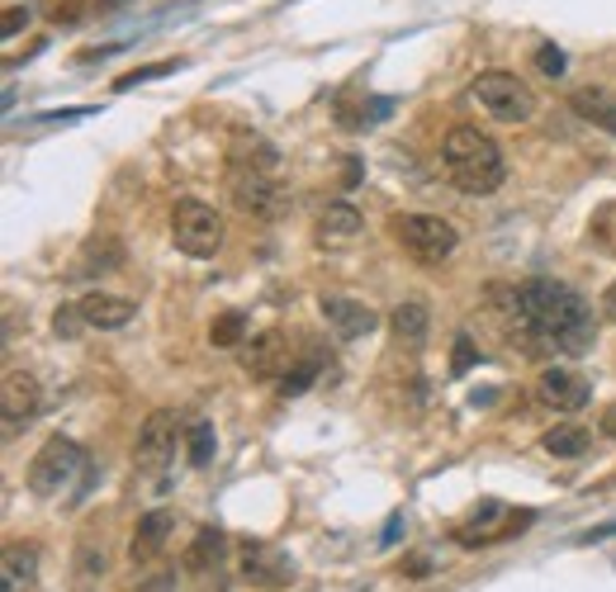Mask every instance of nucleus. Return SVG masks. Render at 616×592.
Masks as SVG:
<instances>
[{"label":"nucleus","mask_w":616,"mask_h":592,"mask_svg":"<svg viewBox=\"0 0 616 592\" xmlns=\"http://www.w3.org/2000/svg\"><path fill=\"white\" fill-rule=\"evenodd\" d=\"M280 360H284V337L280 332H261V337H247L242 341V370L256 374V380H280Z\"/></svg>","instance_id":"nucleus-17"},{"label":"nucleus","mask_w":616,"mask_h":592,"mask_svg":"<svg viewBox=\"0 0 616 592\" xmlns=\"http://www.w3.org/2000/svg\"><path fill=\"white\" fill-rule=\"evenodd\" d=\"M119 266H124V242H119V237H114V233L85 237V247H81V256H77V276L100 280V276H114Z\"/></svg>","instance_id":"nucleus-14"},{"label":"nucleus","mask_w":616,"mask_h":592,"mask_svg":"<svg viewBox=\"0 0 616 592\" xmlns=\"http://www.w3.org/2000/svg\"><path fill=\"white\" fill-rule=\"evenodd\" d=\"M455 341H461V346H455V374H461L469 360H475V346H469V337H455Z\"/></svg>","instance_id":"nucleus-34"},{"label":"nucleus","mask_w":616,"mask_h":592,"mask_svg":"<svg viewBox=\"0 0 616 592\" xmlns=\"http://www.w3.org/2000/svg\"><path fill=\"white\" fill-rule=\"evenodd\" d=\"M38 403H43V388L28 370H5L0 380V413H5V437H14L20 427H28L38 417Z\"/></svg>","instance_id":"nucleus-10"},{"label":"nucleus","mask_w":616,"mask_h":592,"mask_svg":"<svg viewBox=\"0 0 616 592\" xmlns=\"http://www.w3.org/2000/svg\"><path fill=\"white\" fill-rule=\"evenodd\" d=\"M85 474H91V460H85L81 445L67 437H48L43 451L34 455V465H28V488L38 498H57V494H71V484L85 479Z\"/></svg>","instance_id":"nucleus-3"},{"label":"nucleus","mask_w":616,"mask_h":592,"mask_svg":"<svg viewBox=\"0 0 616 592\" xmlns=\"http://www.w3.org/2000/svg\"><path fill=\"white\" fill-rule=\"evenodd\" d=\"M404 573H408V579H427V573H432V565H427V555H408V559H404Z\"/></svg>","instance_id":"nucleus-33"},{"label":"nucleus","mask_w":616,"mask_h":592,"mask_svg":"<svg viewBox=\"0 0 616 592\" xmlns=\"http://www.w3.org/2000/svg\"><path fill=\"white\" fill-rule=\"evenodd\" d=\"M77 309H81V317H85V327H100V332H114V327H128L133 323V313H138V303H128V299H119V294H85V299H77Z\"/></svg>","instance_id":"nucleus-15"},{"label":"nucleus","mask_w":616,"mask_h":592,"mask_svg":"<svg viewBox=\"0 0 616 592\" xmlns=\"http://www.w3.org/2000/svg\"><path fill=\"white\" fill-rule=\"evenodd\" d=\"M569 109H574L583 124L603 128V134H616V95L603 91V85H579V91L569 95Z\"/></svg>","instance_id":"nucleus-18"},{"label":"nucleus","mask_w":616,"mask_h":592,"mask_svg":"<svg viewBox=\"0 0 616 592\" xmlns=\"http://www.w3.org/2000/svg\"><path fill=\"white\" fill-rule=\"evenodd\" d=\"M213 451H219V437H213L209 422H190V427H185V455H190L195 469H209Z\"/></svg>","instance_id":"nucleus-25"},{"label":"nucleus","mask_w":616,"mask_h":592,"mask_svg":"<svg viewBox=\"0 0 616 592\" xmlns=\"http://www.w3.org/2000/svg\"><path fill=\"white\" fill-rule=\"evenodd\" d=\"M209 341L219 346V351H233V346H242V341H247V317H242L237 309L219 313V317L209 323Z\"/></svg>","instance_id":"nucleus-26"},{"label":"nucleus","mask_w":616,"mask_h":592,"mask_svg":"<svg viewBox=\"0 0 616 592\" xmlns=\"http://www.w3.org/2000/svg\"><path fill=\"white\" fill-rule=\"evenodd\" d=\"M469 95H475L498 124H526L536 114V95L518 71H479Z\"/></svg>","instance_id":"nucleus-6"},{"label":"nucleus","mask_w":616,"mask_h":592,"mask_svg":"<svg viewBox=\"0 0 616 592\" xmlns=\"http://www.w3.org/2000/svg\"><path fill=\"white\" fill-rule=\"evenodd\" d=\"M242 565H247L242 573L261 588H284L294 579V565L280 550H270V545H247V550H242Z\"/></svg>","instance_id":"nucleus-16"},{"label":"nucleus","mask_w":616,"mask_h":592,"mask_svg":"<svg viewBox=\"0 0 616 592\" xmlns=\"http://www.w3.org/2000/svg\"><path fill=\"white\" fill-rule=\"evenodd\" d=\"M536 512H518L498 498H484L475 512L455 526V545L475 550V545H493V541H508V536H522V526H532Z\"/></svg>","instance_id":"nucleus-8"},{"label":"nucleus","mask_w":616,"mask_h":592,"mask_svg":"<svg viewBox=\"0 0 616 592\" xmlns=\"http://www.w3.org/2000/svg\"><path fill=\"white\" fill-rule=\"evenodd\" d=\"M219 555H223V531H199L195 536V545H190V555H185V569L190 573H205V569H213L219 565Z\"/></svg>","instance_id":"nucleus-27"},{"label":"nucleus","mask_w":616,"mask_h":592,"mask_svg":"<svg viewBox=\"0 0 616 592\" xmlns=\"http://www.w3.org/2000/svg\"><path fill=\"white\" fill-rule=\"evenodd\" d=\"M361 209H351V205H327L323 209V219H318V242H327V247H347V242L361 237Z\"/></svg>","instance_id":"nucleus-19"},{"label":"nucleus","mask_w":616,"mask_h":592,"mask_svg":"<svg viewBox=\"0 0 616 592\" xmlns=\"http://www.w3.org/2000/svg\"><path fill=\"white\" fill-rule=\"evenodd\" d=\"M318 309H323V317H327V327H333L337 341L370 337V332L380 327V313L370 309V303H361V299H347V294H323Z\"/></svg>","instance_id":"nucleus-11"},{"label":"nucleus","mask_w":616,"mask_h":592,"mask_svg":"<svg viewBox=\"0 0 616 592\" xmlns=\"http://www.w3.org/2000/svg\"><path fill=\"white\" fill-rule=\"evenodd\" d=\"M541 445H546V455H555V460H579V455H589L593 437H589V427H579V422H560L541 437Z\"/></svg>","instance_id":"nucleus-21"},{"label":"nucleus","mask_w":616,"mask_h":592,"mask_svg":"<svg viewBox=\"0 0 616 592\" xmlns=\"http://www.w3.org/2000/svg\"><path fill=\"white\" fill-rule=\"evenodd\" d=\"M390 327H394V337H398V341L422 346V341H427V327H432V313H427V303H422V299H404V303L394 309Z\"/></svg>","instance_id":"nucleus-20"},{"label":"nucleus","mask_w":616,"mask_h":592,"mask_svg":"<svg viewBox=\"0 0 616 592\" xmlns=\"http://www.w3.org/2000/svg\"><path fill=\"white\" fill-rule=\"evenodd\" d=\"M176 441H181L176 413L156 408L148 422H142V431H138V465H142V469H162L166 460L176 455Z\"/></svg>","instance_id":"nucleus-12"},{"label":"nucleus","mask_w":616,"mask_h":592,"mask_svg":"<svg viewBox=\"0 0 616 592\" xmlns=\"http://www.w3.org/2000/svg\"><path fill=\"white\" fill-rule=\"evenodd\" d=\"M228 195H233V205L247 213V219H261V223H276L290 213V190L266 176V171H247V166H233V176H228Z\"/></svg>","instance_id":"nucleus-7"},{"label":"nucleus","mask_w":616,"mask_h":592,"mask_svg":"<svg viewBox=\"0 0 616 592\" xmlns=\"http://www.w3.org/2000/svg\"><path fill=\"white\" fill-rule=\"evenodd\" d=\"M603 431H607V437L616 441V403H612V408L603 413Z\"/></svg>","instance_id":"nucleus-36"},{"label":"nucleus","mask_w":616,"mask_h":592,"mask_svg":"<svg viewBox=\"0 0 616 592\" xmlns=\"http://www.w3.org/2000/svg\"><path fill=\"white\" fill-rule=\"evenodd\" d=\"M390 228H394V242L418 266H441L455 247H461V233H455L441 213H398Z\"/></svg>","instance_id":"nucleus-4"},{"label":"nucleus","mask_w":616,"mask_h":592,"mask_svg":"<svg viewBox=\"0 0 616 592\" xmlns=\"http://www.w3.org/2000/svg\"><path fill=\"white\" fill-rule=\"evenodd\" d=\"M233 166H247V171H266V176H276V166H280V152L270 148L266 138H247V134H237L233 138Z\"/></svg>","instance_id":"nucleus-22"},{"label":"nucleus","mask_w":616,"mask_h":592,"mask_svg":"<svg viewBox=\"0 0 616 592\" xmlns=\"http://www.w3.org/2000/svg\"><path fill=\"white\" fill-rule=\"evenodd\" d=\"M176 62H156V67H138V71H128V77H119V91H128V85H138V81H156L162 71H171Z\"/></svg>","instance_id":"nucleus-31"},{"label":"nucleus","mask_w":616,"mask_h":592,"mask_svg":"<svg viewBox=\"0 0 616 592\" xmlns=\"http://www.w3.org/2000/svg\"><path fill=\"white\" fill-rule=\"evenodd\" d=\"M536 398L546 403V408H555V413H583L589 408V398H593V388H589V380H583L579 370L550 365V370L536 374Z\"/></svg>","instance_id":"nucleus-9"},{"label":"nucleus","mask_w":616,"mask_h":592,"mask_svg":"<svg viewBox=\"0 0 616 592\" xmlns=\"http://www.w3.org/2000/svg\"><path fill=\"white\" fill-rule=\"evenodd\" d=\"M536 67H541V71H546V77L555 81V77H560V71H565V53L555 48V43H541V48H536Z\"/></svg>","instance_id":"nucleus-29"},{"label":"nucleus","mask_w":616,"mask_h":592,"mask_svg":"<svg viewBox=\"0 0 616 592\" xmlns=\"http://www.w3.org/2000/svg\"><path fill=\"white\" fill-rule=\"evenodd\" d=\"M223 233H228V228L219 219V209L205 205V199H181L176 213H171V242H176V252L195 256V262L219 256Z\"/></svg>","instance_id":"nucleus-5"},{"label":"nucleus","mask_w":616,"mask_h":592,"mask_svg":"<svg viewBox=\"0 0 616 592\" xmlns=\"http://www.w3.org/2000/svg\"><path fill=\"white\" fill-rule=\"evenodd\" d=\"M603 317H607V323H616V280L607 285V294H603Z\"/></svg>","instance_id":"nucleus-35"},{"label":"nucleus","mask_w":616,"mask_h":592,"mask_svg":"<svg viewBox=\"0 0 616 592\" xmlns=\"http://www.w3.org/2000/svg\"><path fill=\"white\" fill-rule=\"evenodd\" d=\"M81 327H85V317H81L77 303H67V309H57V313H53V332H57L62 341H71Z\"/></svg>","instance_id":"nucleus-28"},{"label":"nucleus","mask_w":616,"mask_h":592,"mask_svg":"<svg viewBox=\"0 0 616 592\" xmlns=\"http://www.w3.org/2000/svg\"><path fill=\"white\" fill-rule=\"evenodd\" d=\"M508 327L512 337L526 341V351H555V356H589L597 341V323L569 285L560 280H526L512 290Z\"/></svg>","instance_id":"nucleus-1"},{"label":"nucleus","mask_w":616,"mask_h":592,"mask_svg":"<svg viewBox=\"0 0 616 592\" xmlns=\"http://www.w3.org/2000/svg\"><path fill=\"white\" fill-rule=\"evenodd\" d=\"M318 374H323V356H318V351H309L304 360H294V365H284V370H280V394H284V398L309 394Z\"/></svg>","instance_id":"nucleus-24"},{"label":"nucleus","mask_w":616,"mask_h":592,"mask_svg":"<svg viewBox=\"0 0 616 592\" xmlns=\"http://www.w3.org/2000/svg\"><path fill=\"white\" fill-rule=\"evenodd\" d=\"M171 531H176V516L162 512V508L138 516V531H133V541H128V559H133L138 569H148L152 559H162V550L171 545Z\"/></svg>","instance_id":"nucleus-13"},{"label":"nucleus","mask_w":616,"mask_h":592,"mask_svg":"<svg viewBox=\"0 0 616 592\" xmlns=\"http://www.w3.org/2000/svg\"><path fill=\"white\" fill-rule=\"evenodd\" d=\"M34 565L38 555L28 545H5V559H0V573H5V592H24L34 583Z\"/></svg>","instance_id":"nucleus-23"},{"label":"nucleus","mask_w":616,"mask_h":592,"mask_svg":"<svg viewBox=\"0 0 616 592\" xmlns=\"http://www.w3.org/2000/svg\"><path fill=\"white\" fill-rule=\"evenodd\" d=\"M20 28H28V10H20V5H10L5 14H0V34L5 38H14Z\"/></svg>","instance_id":"nucleus-32"},{"label":"nucleus","mask_w":616,"mask_h":592,"mask_svg":"<svg viewBox=\"0 0 616 592\" xmlns=\"http://www.w3.org/2000/svg\"><path fill=\"white\" fill-rule=\"evenodd\" d=\"M441 162H446V176L455 181L461 195H493L508 176V162H503V148L479 134V128H451L446 142H441Z\"/></svg>","instance_id":"nucleus-2"},{"label":"nucleus","mask_w":616,"mask_h":592,"mask_svg":"<svg viewBox=\"0 0 616 592\" xmlns=\"http://www.w3.org/2000/svg\"><path fill=\"white\" fill-rule=\"evenodd\" d=\"M81 14H85V0H53V5H48L53 24H77Z\"/></svg>","instance_id":"nucleus-30"}]
</instances>
